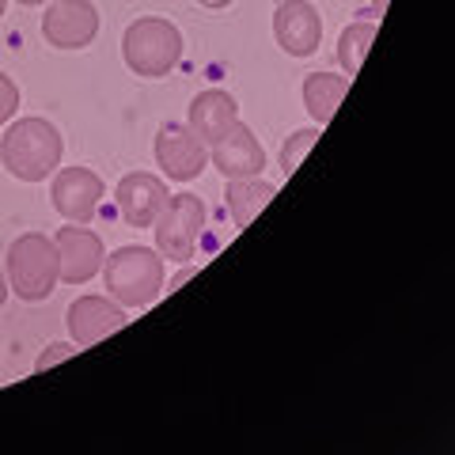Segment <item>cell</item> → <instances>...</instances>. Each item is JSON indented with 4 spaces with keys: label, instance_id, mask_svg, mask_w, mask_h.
I'll list each match as a JSON object with an SVG mask.
<instances>
[{
    "label": "cell",
    "instance_id": "cell-1",
    "mask_svg": "<svg viewBox=\"0 0 455 455\" xmlns=\"http://www.w3.org/2000/svg\"><path fill=\"white\" fill-rule=\"evenodd\" d=\"M61 156H65L61 130L53 122L38 118V114L16 118L0 137V164L20 182H46L61 167Z\"/></svg>",
    "mask_w": 455,
    "mask_h": 455
},
{
    "label": "cell",
    "instance_id": "cell-2",
    "mask_svg": "<svg viewBox=\"0 0 455 455\" xmlns=\"http://www.w3.org/2000/svg\"><path fill=\"white\" fill-rule=\"evenodd\" d=\"M99 274L107 281V296L122 307H148L164 292V259L152 247H118L114 254H107Z\"/></svg>",
    "mask_w": 455,
    "mask_h": 455
},
{
    "label": "cell",
    "instance_id": "cell-3",
    "mask_svg": "<svg viewBox=\"0 0 455 455\" xmlns=\"http://www.w3.org/2000/svg\"><path fill=\"white\" fill-rule=\"evenodd\" d=\"M182 31L164 16H140L125 27L122 38V57L130 65V73L145 80H160L182 61Z\"/></svg>",
    "mask_w": 455,
    "mask_h": 455
},
{
    "label": "cell",
    "instance_id": "cell-4",
    "mask_svg": "<svg viewBox=\"0 0 455 455\" xmlns=\"http://www.w3.org/2000/svg\"><path fill=\"white\" fill-rule=\"evenodd\" d=\"M8 292H16L20 300L38 304L57 289L61 281V262H57V247L50 235L42 232H23L16 235V243L8 247Z\"/></svg>",
    "mask_w": 455,
    "mask_h": 455
},
{
    "label": "cell",
    "instance_id": "cell-5",
    "mask_svg": "<svg viewBox=\"0 0 455 455\" xmlns=\"http://www.w3.org/2000/svg\"><path fill=\"white\" fill-rule=\"evenodd\" d=\"M205 228V205L197 194H167V205L160 209L152 232L156 251L167 262H190L197 254V239Z\"/></svg>",
    "mask_w": 455,
    "mask_h": 455
},
{
    "label": "cell",
    "instance_id": "cell-6",
    "mask_svg": "<svg viewBox=\"0 0 455 455\" xmlns=\"http://www.w3.org/2000/svg\"><path fill=\"white\" fill-rule=\"evenodd\" d=\"M103 179L95 175L92 167H61L53 171V182H50V197H53V209L61 212L68 224H92L99 205H103Z\"/></svg>",
    "mask_w": 455,
    "mask_h": 455
},
{
    "label": "cell",
    "instance_id": "cell-7",
    "mask_svg": "<svg viewBox=\"0 0 455 455\" xmlns=\"http://www.w3.org/2000/svg\"><path fill=\"white\" fill-rule=\"evenodd\" d=\"M156 164L171 182H190L205 171L209 164V145L197 137L190 125L167 122L156 133Z\"/></svg>",
    "mask_w": 455,
    "mask_h": 455
},
{
    "label": "cell",
    "instance_id": "cell-8",
    "mask_svg": "<svg viewBox=\"0 0 455 455\" xmlns=\"http://www.w3.org/2000/svg\"><path fill=\"white\" fill-rule=\"evenodd\" d=\"M99 35V12L92 0H53L42 16V38L53 50H84Z\"/></svg>",
    "mask_w": 455,
    "mask_h": 455
},
{
    "label": "cell",
    "instance_id": "cell-9",
    "mask_svg": "<svg viewBox=\"0 0 455 455\" xmlns=\"http://www.w3.org/2000/svg\"><path fill=\"white\" fill-rule=\"evenodd\" d=\"M57 262H61V281L65 284H88L107 262L103 239H99L88 224H68L53 235Z\"/></svg>",
    "mask_w": 455,
    "mask_h": 455
},
{
    "label": "cell",
    "instance_id": "cell-10",
    "mask_svg": "<svg viewBox=\"0 0 455 455\" xmlns=\"http://www.w3.org/2000/svg\"><path fill=\"white\" fill-rule=\"evenodd\" d=\"M274 38L289 57H311L323 42V16L311 0H281L274 12Z\"/></svg>",
    "mask_w": 455,
    "mask_h": 455
},
{
    "label": "cell",
    "instance_id": "cell-11",
    "mask_svg": "<svg viewBox=\"0 0 455 455\" xmlns=\"http://www.w3.org/2000/svg\"><path fill=\"white\" fill-rule=\"evenodd\" d=\"M65 323H68V334H73L76 346H95V341L118 334L122 326L130 323V315H125V307L118 300L92 292V296H80V300L68 304Z\"/></svg>",
    "mask_w": 455,
    "mask_h": 455
},
{
    "label": "cell",
    "instance_id": "cell-12",
    "mask_svg": "<svg viewBox=\"0 0 455 455\" xmlns=\"http://www.w3.org/2000/svg\"><path fill=\"white\" fill-rule=\"evenodd\" d=\"M114 205H118L122 220L130 228H152L160 209L167 205V182L152 171H133L118 182L114 190Z\"/></svg>",
    "mask_w": 455,
    "mask_h": 455
},
{
    "label": "cell",
    "instance_id": "cell-13",
    "mask_svg": "<svg viewBox=\"0 0 455 455\" xmlns=\"http://www.w3.org/2000/svg\"><path fill=\"white\" fill-rule=\"evenodd\" d=\"M209 148H212L209 160L224 179H251V175H262V167H266V152L259 145V137H254L243 122H235L232 130Z\"/></svg>",
    "mask_w": 455,
    "mask_h": 455
},
{
    "label": "cell",
    "instance_id": "cell-14",
    "mask_svg": "<svg viewBox=\"0 0 455 455\" xmlns=\"http://www.w3.org/2000/svg\"><path fill=\"white\" fill-rule=\"evenodd\" d=\"M239 122V103H235V95H228L220 88H209L202 95H194V103H190V118L187 125L205 140V145H217V140L232 130V125Z\"/></svg>",
    "mask_w": 455,
    "mask_h": 455
},
{
    "label": "cell",
    "instance_id": "cell-15",
    "mask_svg": "<svg viewBox=\"0 0 455 455\" xmlns=\"http://www.w3.org/2000/svg\"><path fill=\"white\" fill-rule=\"evenodd\" d=\"M274 194H277L274 182H266L259 175H251V179H228L224 202H228V212H232L235 228H247L269 202H274Z\"/></svg>",
    "mask_w": 455,
    "mask_h": 455
},
{
    "label": "cell",
    "instance_id": "cell-16",
    "mask_svg": "<svg viewBox=\"0 0 455 455\" xmlns=\"http://www.w3.org/2000/svg\"><path fill=\"white\" fill-rule=\"evenodd\" d=\"M346 92H349V76H338V73H311L304 80V107L315 118V125H326L334 118Z\"/></svg>",
    "mask_w": 455,
    "mask_h": 455
},
{
    "label": "cell",
    "instance_id": "cell-17",
    "mask_svg": "<svg viewBox=\"0 0 455 455\" xmlns=\"http://www.w3.org/2000/svg\"><path fill=\"white\" fill-rule=\"evenodd\" d=\"M376 42V23L368 20V23H349L346 31H341L338 38V61L341 68H346V76L353 80L361 73V65H364V57H368V46Z\"/></svg>",
    "mask_w": 455,
    "mask_h": 455
},
{
    "label": "cell",
    "instance_id": "cell-18",
    "mask_svg": "<svg viewBox=\"0 0 455 455\" xmlns=\"http://www.w3.org/2000/svg\"><path fill=\"white\" fill-rule=\"evenodd\" d=\"M319 137H323V125H311V130H296L289 140H284L281 145V171L284 175H292V171L304 164V156L315 148Z\"/></svg>",
    "mask_w": 455,
    "mask_h": 455
},
{
    "label": "cell",
    "instance_id": "cell-19",
    "mask_svg": "<svg viewBox=\"0 0 455 455\" xmlns=\"http://www.w3.org/2000/svg\"><path fill=\"white\" fill-rule=\"evenodd\" d=\"M16 110H20V88H16V80L0 73V125L16 118Z\"/></svg>",
    "mask_w": 455,
    "mask_h": 455
},
{
    "label": "cell",
    "instance_id": "cell-20",
    "mask_svg": "<svg viewBox=\"0 0 455 455\" xmlns=\"http://www.w3.org/2000/svg\"><path fill=\"white\" fill-rule=\"evenodd\" d=\"M73 353H80L76 349V341H53V346L42 353V357L35 361V372H46L50 364H57V361H65V357H73Z\"/></svg>",
    "mask_w": 455,
    "mask_h": 455
},
{
    "label": "cell",
    "instance_id": "cell-21",
    "mask_svg": "<svg viewBox=\"0 0 455 455\" xmlns=\"http://www.w3.org/2000/svg\"><path fill=\"white\" fill-rule=\"evenodd\" d=\"M194 274H197V266H187V269H179V274H175V277H171V281L164 284V289H167V292H175V289H179V284H187V281H190Z\"/></svg>",
    "mask_w": 455,
    "mask_h": 455
},
{
    "label": "cell",
    "instance_id": "cell-22",
    "mask_svg": "<svg viewBox=\"0 0 455 455\" xmlns=\"http://www.w3.org/2000/svg\"><path fill=\"white\" fill-rule=\"evenodd\" d=\"M202 8H209V12H220V8H228V4H235V0H197Z\"/></svg>",
    "mask_w": 455,
    "mask_h": 455
},
{
    "label": "cell",
    "instance_id": "cell-23",
    "mask_svg": "<svg viewBox=\"0 0 455 455\" xmlns=\"http://www.w3.org/2000/svg\"><path fill=\"white\" fill-rule=\"evenodd\" d=\"M8 304V277H4V269H0V307Z\"/></svg>",
    "mask_w": 455,
    "mask_h": 455
},
{
    "label": "cell",
    "instance_id": "cell-24",
    "mask_svg": "<svg viewBox=\"0 0 455 455\" xmlns=\"http://www.w3.org/2000/svg\"><path fill=\"white\" fill-rule=\"evenodd\" d=\"M387 12V0H372V16H383Z\"/></svg>",
    "mask_w": 455,
    "mask_h": 455
},
{
    "label": "cell",
    "instance_id": "cell-25",
    "mask_svg": "<svg viewBox=\"0 0 455 455\" xmlns=\"http://www.w3.org/2000/svg\"><path fill=\"white\" fill-rule=\"evenodd\" d=\"M16 4H27V8H38V4H46V0H16Z\"/></svg>",
    "mask_w": 455,
    "mask_h": 455
},
{
    "label": "cell",
    "instance_id": "cell-26",
    "mask_svg": "<svg viewBox=\"0 0 455 455\" xmlns=\"http://www.w3.org/2000/svg\"><path fill=\"white\" fill-rule=\"evenodd\" d=\"M4 8H8V0H0V16H4Z\"/></svg>",
    "mask_w": 455,
    "mask_h": 455
}]
</instances>
